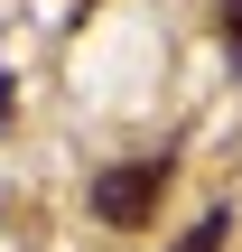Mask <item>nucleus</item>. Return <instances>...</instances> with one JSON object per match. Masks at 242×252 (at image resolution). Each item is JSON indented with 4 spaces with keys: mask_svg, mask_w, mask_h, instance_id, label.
I'll return each instance as SVG.
<instances>
[{
    "mask_svg": "<svg viewBox=\"0 0 242 252\" xmlns=\"http://www.w3.org/2000/svg\"><path fill=\"white\" fill-rule=\"evenodd\" d=\"M159 187H168V159H121V168L93 178V215H103V224H140V215L159 206Z\"/></svg>",
    "mask_w": 242,
    "mask_h": 252,
    "instance_id": "f257e3e1",
    "label": "nucleus"
},
{
    "mask_svg": "<svg viewBox=\"0 0 242 252\" xmlns=\"http://www.w3.org/2000/svg\"><path fill=\"white\" fill-rule=\"evenodd\" d=\"M224 234H233V215H224V206H215V215H205V224H196V234H177V243H168V252H224Z\"/></svg>",
    "mask_w": 242,
    "mask_h": 252,
    "instance_id": "f03ea898",
    "label": "nucleus"
},
{
    "mask_svg": "<svg viewBox=\"0 0 242 252\" xmlns=\"http://www.w3.org/2000/svg\"><path fill=\"white\" fill-rule=\"evenodd\" d=\"M224 47L242 56V0H224Z\"/></svg>",
    "mask_w": 242,
    "mask_h": 252,
    "instance_id": "7ed1b4c3",
    "label": "nucleus"
}]
</instances>
